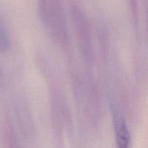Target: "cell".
Returning <instances> with one entry per match:
<instances>
[{
	"mask_svg": "<svg viewBox=\"0 0 148 148\" xmlns=\"http://www.w3.org/2000/svg\"><path fill=\"white\" fill-rule=\"evenodd\" d=\"M72 16L81 53L88 62H92L94 59V51L88 19L83 12L76 7L72 8Z\"/></svg>",
	"mask_w": 148,
	"mask_h": 148,
	"instance_id": "1",
	"label": "cell"
},
{
	"mask_svg": "<svg viewBox=\"0 0 148 148\" xmlns=\"http://www.w3.org/2000/svg\"><path fill=\"white\" fill-rule=\"evenodd\" d=\"M14 111L20 126H22L23 132L25 133L26 136L31 137L33 132V119L31 117V114L27 109V106L24 103L18 102L14 106Z\"/></svg>",
	"mask_w": 148,
	"mask_h": 148,
	"instance_id": "2",
	"label": "cell"
},
{
	"mask_svg": "<svg viewBox=\"0 0 148 148\" xmlns=\"http://www.w3.org/2000/svg\"><path fill=\"white\" fill-rule=\"evenodd\" d=\"M114 119L117 145L119 147H127L130 144V134L127 124L123 119L118 115L114 116Z\"/></svg>",
	"mask_w": 148,
	"mask_h": 148,
	"instance_id": "3",
	"label": "cell"
},
{
	"mask_svg": "<svg viewBox=\"0 0 148 148\" xmlns=\"http://www.w3.org/2000/svg\"><path fill=\"white\" fill-rule=\"evenodd\" d=\"M10 47V36L5 23L0 17V53H4Z\"/></svg>",
	"mask_w": 148,
	"mask_h": 148,
	"instance_id": "4",
	"label": "cell"
},
{
	"mask_svg": "<svg viewBox=\"0 0 148 148\" xmlns=\"http://www.w3.org/2000/svg\"><path fill=\"white\" fill-rule=\"evenodd\" d=\"M3 80H4V75H3V72L1 69L0 68V90L2 88L3 85Z\"/></svg>",
	"mask_w": 148,
	"mask_h": 148,
	"instance_id": "5",
	"label": "cell"
}]
</instances>
